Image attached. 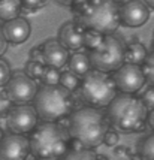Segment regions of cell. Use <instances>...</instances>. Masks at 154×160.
<instances>
[{"mask_svg":"<svg viewBox=\"0 0 154 160\" xmlns=\"http://www.w3.org/2000/svg\"><path fill=\"white\" fill-rule=\"evenodd\" d=\"M72 9L78 24L103 35H112L121 24L120 6L115 0H77Z\"/></svg>","mask_w":154,"mask_h":160,"instance_id":"1","label":"cell"},{"mask_svg":"<svg viewBox=\"0 0 154 160\" xmlns=\"http://www.w3.org/2000/svg\"><path fill=\"white\" fill-rule=\"evenodd\" d=\"M147 106L141 98H136L135 93L120 91L112 102L108 105V118L111 126L123 133L141 132L145 127L148 112Z\"/></svg>","mask_w":154,"mask_h":160,"instance_id":"2","label":"cell"},{"mask_svg":"<svg viewBox=\"0 0 154 160\" xmlns=\"http://www.w3.org/2000/svg\"><path fill=\"white\" fill-rule=\"evenodd\" d=\"M108 114H103L100 108L84 106L70 114L69 132L73 139L81 141L87 148H96L105 142V136L109 130Z\"/></svg>","mask_w":154,"mask_h":160,"instance_id":"3","label":"cell"},{"mask_svg":"<svg viewBox=\"0 0 154 160\" xmlns=\"http://www.w3.org/2000/svg\"><path fill=\"white\" fill-rule=\"evenodd\" d=\"M28 139L32 153L37 159L56 160L66 156L72 136L69 129L63 127L62 124L43 120V123L36 124V127L30 132Z\"/></svg>","mask_w":154,"mask_h":160,"instance_id":"4","label":"cell"},{"mask_svg":"<svg viewBox=\"0 0 154 160\" xmlns=\"http://www.w3.org/2000/svg\"><path fill=\"white\" fill-rule=\"evenodd\" d=\"M33 105L39 114V118L47 121L63 120L72 114V91L64 88L62 84H43L36 93Z\"/></svg>","mask_w":154,"mask_h":160,"instance_id":"5","label":"cell"},{"mask_svg":"<svg viewBox=\"0 0 154 160\" xmlns=\"http://www.w3.org/2000/svg\"><path fill=\"white\" fill-rule=\"evenodd\" d=\"M117 84L114 77L108 75V72L99 69L88 70L81 78L79 84V98L88 106L94 108H108L112 99L117 96Z\"/></svg>","mask_w":154,"mask_h":160,"instance_id":"6","label":"cell"},{"mask_svg":"<svg viewBox=\"0 0 154 160\" xmlns=\"http://www.w3.org/2000/svg\"><path fill=\"white\" fill-rule=\"evenodd\" d=\"M88 56L94 69L103 70V72H114L124 63L126 45L117 36L106 35L105 41L99 47L90 49Z\"/></svg>","mask_w":154,"mask_h":160,"instance_id":"7","label":"cell"},{"mask_svg":"<svg viewBox=\"0 0 154 160\" xmlns=\"http://www.w3.org/2000/svg\"><path fill=\"white\" fill-rule=\"evenodd\" d=\"M39 114L35 105L30 103H15L5 115L6 124L11 132L15 133H30L37 124Z\"/></svg>","mask_w":154,"mask_h":160,"instance_id":"8","label":"cell"},{"mask_svg":"<svg viewBox=\"0 0 154 160\" xmlns=\"http://www.w3.org/2000/svg\"><path fill=\"white\" fill-rule=\"evenodd\" d=\"M5 90L14 103H30L39 88L36 85V79L28 77L27 72L17 70L5 85Z\"/></svg>","mask_w":154,"mask_h":160,"instance_id":"9","label":"cell"},{"mask_svg":"<svg viewBox=\"0 0 154 160\" xmlns=\"http://www.w3.org/2000/svg\"><path fill=\"white\" fill-rule=\"evenodd\" d=\"M118 91L123 93H136L142 88L147 78L141 64L136 63H123L112 73Z\"/></svg>","mask_w":154,"mask_h":160,"instance_id":"10","label":"cell"},{"mask_svg":"<svg viewBox=\"0 0 154 160\" xmlns=\"http://www.w3.org/2000/svg\"><path fill=\"white\" fill-rule=\"evenodd\" d=\"M32 153L30 139L24 133H9L0 141V159L2 160H22Z\"/></svg>","mask_w":154,"mask_h":160,"instance_id":"11","label":"cell"},{"mask_svg":"<svg viewBox=\"0 0 154 160\" xmlns=\"http://www.w3.org/2000/svg\"><path fill=\"white\" fill-rule=\"evenodd\" d=\"M150 9L144 0H126L120 6L121 24L126 27H141L150 18Z\"/></svg>","mask_w":154,"mask_h":160,"instance_id":"12","label":"cell"},{"mask_svg":"<svg viewBox=\"0 0 154 160\" xmlns=\"http://www.w3.org/2000/svg\"><path fill=\"white\" fill-rule=\"evenodd\" d=\"M85 28L77 21H66L58 28V41L67 49H81L84 47Z\"/></svg>","mask_w":154,"mask_h":160,"instance_id":"13","label":"cell"},{"mask_svg":"<svg viewBox=\"0 0 154 160\" xmlns=\"http://www.w3.org/2000/svg\"><path fill=\"white\" fill-rule=\"evenodd\" d=\"M42 47L43 63L47 66H54V68H63L69 62V49L64 47L60 41L56 39H48Z\"/></svg>","mask_w":154,"mask_h":160,"instance_id":"14","label":"cell"},{"mask_svg":"<svg viewBox=\"0 0 154 160\" xmlns=\"http://www.w3.org/2000/svg\"><path fill=\"white\" fill-rule=\"evenodd\" d=\"M0 30L5 33L9 43H14V45L26 42L28 39V36H30V24L22 17H17L14 20L5 21V24L2 22Z\"/></svg>","mask_w":154,"mask_h":160,"instance_id":"15","label":"cell"},{"mask_svg":"<svg viewBox=\"0 0 154 160\" xmlns=\"http://www.w3.org/2000/svg\"><path fill=\"white\" fill-rule=\"evenodd\" d=\"M67 66H69V69L72 70V72H75V73L79 75L81 78L84 77L88 70L93 69L90 56H87L84 52H75V54L69 58Z\"/></svg>","mask_w":154,"mask_h":160,"instance_id":"16","label":"cell"},{"mask_svg":"<svg viewBox=\"0 0 154 160\" xmlns=\"http://www.w3.org/2000/svg\"><path fill=\"white\" fill-rule=\"evenodd\" d=\"M147 48L138 41H133L126 47V56H124V63H136L142 64L147 58Z\"/></svg>","mask_w":154,"mask_h":160,"instance_id":"17","label":"cell"},{"mask_svg":"<svg viewBox=\"0 0 154 160\" xmlns=\"http://www.w3.org/2000/svg\"><path fill=\"white\" fill-rule=\"evenodd\" d=\"M22 2L21 0H0V20L9 21L18 17L21 12Z\"/></svg>","mask_w":154,"mask_h":160,"instance_id":"18","label":"cell"},{"mask_svg":"<svg viewBox=\"0 0 154 160\" xmlns=\"http://www.w3.org/2000/svg\"><path fill=\"white\" fill-rule=\"evenodd\" d=\"M97 157H99V154L94 153V148L82 147V148H69L63 159H66V160H94V159H97Z\"/></svg>","mask_w":154,"mask_h":160,"instance_id":"19","label":"cell"},{"mask_svg":"<svg viewBox=\"0 0 154 160\" xmlns=\"http://www.w3.org/2000/svg\"><path fill=\"white\" fill-rule=\"evenodd\" d=\"M138 153H139V159L154 160V133L148 135L147 138L141 141L138 145Z\"/></svg>","mask_w":154,"mask_h":160,"instance_id":"20","label":"cell"},{"mask_svg":"<svg viewBox=\"0 0 154 160\" xmlns=\"http://www.w3.org/2000/svg\"><path fill=\"white\" fill-rule=\"evenodd\" d=\"M105 36L102 32L93 30V28H85L84 32V47H87L88 49H93L99 47L102 42L105 41Z\"/></svg>","mask_w":154,"mask_h":160,"instance_id":"21","label":"cell"},{"mask_svg":"<svg viewBox=\"0 0 154 160\" xmlns=\"http://www.w3.org/2000/svg\"><path fill=\"white\" fill-rule=\"evenodd\" d=\"M60 84L63 85L64 88H67L69 91H75L79 88V84H81V77L77 75L75 72L72 70H66L62 72V78H60Z\"/></svg>","mask_w":154,"mask_h":160,"instance_id":"22","label":"cell"},{"mask_svg":"<svg viewBox=\"0 0 154 160\" xmlns=\"http://www.w3.org/2000/svg\"><path fill=\"white\" fill-rule=\"evenodd\" d=\"M45 63L39 62V60H33L30 58L26 64V72H27L28 77H32L33 79H41L43 75V70H45Z\"/></svg>","mask_w":154,"mask_h":160,"instance_id":"23","label":"cell"},{"mask_svg":"<svg viewBox=\"0 0 154 160\" xmlns=\"http://www.w3.org/2000/svg\"><path fill=\"white\" fill-rule=\"evenodd\" d=\"M60 78H62V72H58V68L45 66L41 81L43 84H60Z\"/></svg>","mask_w":154,"mask_h":160,"instance_id":"24","label":"cell"},{"mask_svg":"<svg viewBox=\"0 0 154 160\" xmlns=\"http://www.w3.org/2000/svg\"><path fill=\"white\" fill-rule=\"evenodd\" d=\"M142 69H144V73H145V78L150 85H154V51L150 52L145 58V62L141 64Z\"/></svg>","mask_w":154,"mask_h":160,"instance_id":"25","label":"cell"},{"mask_svg":"<svg viewBox=\"0 0 154 160\" xmlns=\"http://www.w3.org/2000/svg\"><path fill=\"white\" fill-rule=\"evenodd\" d=\"M11 77H12L11 68H9V64L2 58V60H0V85L5 87L7 84V81L11 79Z\"/></svg>","mask_w":154,"mask_h":160,"instance_id":"26","label":"cell"},{"mask_svg":"<svg viewBox=\"0 0 154 160\" xmlns=\"http://www.w3.org/2000/svg\"><path fill=\"white\" fill-rule=\"evenodd\" d=\"M141 99H142V102L145 103V106H147L148 109H153L154 108V85H150L147 90L142 93Z\"/></svg>","mask_w":154,"mask_h":160,"instance_id":"27","label":"cell"},{"mask_svg":"<svg viewBox=\"0 0 154 160\" xmlns=\"http://www.w3.org/2000/svg\"><path fill=\"white\" fill-rule=\"evenodd\" d=\"M21 2H22V6L30 9V11H36V9L43 8L48 3V0H21Z\"/></svg>","mask_w":154,"mask_h":160,"instance_id":"28","label":"cell"},{"mask_svg":"<svg viewBox=\"0 0 154 160\" xmlns=\"http://www.w3.org/2000/svg\"><path fill=\"white\" fill-rule=\"evenodd\" d=\"M118 139H120V136L115 130H108V133H106V136H105V144L109 147H115L118 144Z\"/></svg>","mask_w":154,"mask_h":160,"instance_id":"29","label":"cell"},{"mask_svg":"<svg viewBox=\"0 0 154 160\" xmlns=\"http://www.w3.org/2000/svg\"><path fill=\"white\" fill-rule=\"evenodd\" d=\"M7 38L5 36V33L0 30V56H3L6 52V48H7Z\"/></svg>","mask_w":154,"mask_h":160,"instance_id":"30","label":"cell"},{"mask_svg":"<svg viewBox=\"0 0 154 160\" xmlns=\"http://www.w3.org/2000/svg\"><path fill=\"white\" fill-rule=\"evenodd\" d=\"M115 156L117 157H130L129 156V150L126 147H117L115 148Z\"/></svg>","mask_w":154,"mask_h":160,"instance_id":"31","label":"cell"},{"mask_svg":"<svg viewBox=\"0 0 154 160\" xmlns=\"http://www.w3.org/2000/svg\"><path fill=\"white\" fill-rule=\"evenodd\" d=\"M147 123H148V126L151 127L154 130V108L151 109V111L148 112V117H147Z\"/></svg>","mask_w":154,"mask_h":160,"instance_id":"32","label":"cell"},{"mask_svg":"<svg viewBox=\"0 0 154 160\" xmlns=\"http://www.w3.org/2000/svg\"><path fill=\"white\" fill-rule=\"evenodd\" d=\"M58 5H64V6H72L77 0H56Z\"/></svg>","mask_w":154,"mask_h":160,"instance_id":"33","label":"cell"},{"mask_svg":"<svg viewBox=\"0 0 154 160\" xmlns=\"http://www.w3.org/2000/svg\"><path fill=\"white\" fill-rule=\"evenodd\" d=\"M144 2H145L148 6L151 8V9H154V0H144Z\"/></svg>","mask_w":154,"mask_h":160,"instance_id":"34","label":"cell"},{"mask_svg":"<svg viewBox=\"0 0 154 160\" xmlns=\"http://www.w3.org/2000/svg\"><path fill=\"white\" fill-rule=\"evenodd\" d=\"M115 2H126V0H115Z\"/></svg>","mask_w":154,"mask_h":160,"instance_id":"35","label":"cell"}]
</instances>
